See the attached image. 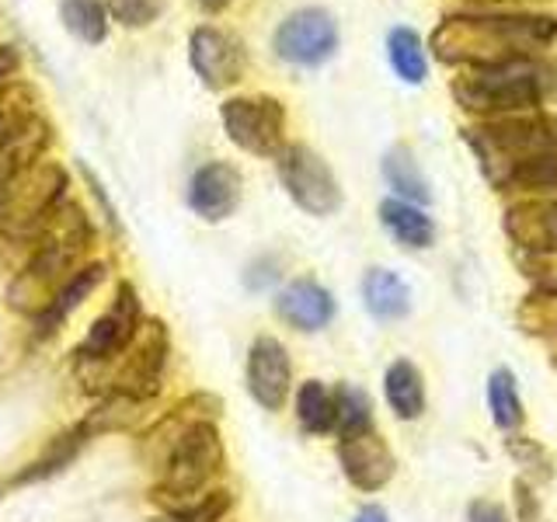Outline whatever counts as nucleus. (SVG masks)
<instances>
[{
  "label": "nucleus",
  "mask_w": 557,
  "mask_h": 522,
  "mask_svg": "<svg viewBox=\"0 0 557 522\" xmlns=\"http://www.w3.org/2000/svg\"><path fill=\"white\" fill-rule=\"evenodd\" d=\"M467 144L502 191H557V119L522 112L470 126Z\"/></svg>",
  "instance_id": "f257e3e1"
},
{
  "label": "nucleus",
  "mask_w": 557,
  "mask_h": 522,
  "mask_svg": "<svg viewBox=\"0 0 557 522\" xmlns=\"http://www.w3.org/2000/svg\"><path fill=\"white\" fill-rule=\"evenodd\" d=\"M557 39L547 14H453L432 32L435 60L453 66H495L533 60Z\"/></svg>",
  "instance_id": "f03ea898"
},
{
  "label": "nucleus",
  "mask_w": 557,
  "mask_h": 522,
  "mask_svg": "<svg viewBox=\"0 0 557 522\" xmlns=\"http://www.w3.org/2000/svg\"><path fill=\"white\" fill-rule=\"evenodd\" d=\"M550 91H554V70L540 60L467 66L453 80V98H457L460 109L492 119L533 112Z\"/></svg>",
  "instance_id": "7ed1b4c3"
},
{
  "label": "nucleus",
  "mask_w": 557,
  "mask_h": 522,
  "mask_svg": "<svg viewBox=\"0 0 557 522\" xmlns=\"http://www.w3.org/2000/svg\"><path fill=\"white\" fill-rule=\"evenodd\" d=\"M220 467H223V443L216 425L191 422L178 432V439H174L168 452L161 484H157V498L185 509V505L202 498L209 481L220 474Z\"/></svg>",
  "instance_id": "20e7f679"
},
{
  "label": "nucleus",
  "mask_w": 557,
  "mask_h": 522,
  "mask_svg": "<svg viewBox=\"0 0 557 522\" xmlns=\"http://www.w3.org/2000/svg\"><path fill=\"white\" fill-rule=\"evenodd\" d=\"M66 171L52 161H32L14 171L0 188V234L28 237L42 226V220L63 202Z\"/></svg>",
  "instance_id": "39448f33"
},
{
  "label": "nucleus",
  "mask_w": 557,
  "mask_h": 522,
  "mask_svg": "<svg viewBox=\"0 0 557 522\" xmlns=\"http://www.w3.org/2000/svg\"><path fill=\"white\" fill-rule=\"evenodd\" d=\"M278 178H283L289 199L310 216H331L342 209V185L335 178V171L324 164L321 153H313L304 144L283 147V153L275 157Z\"/></svg>",
  "instance_id": "423d86ee"
},
{
  "label": "nucleus",
  "mask_w": 557,
  "mask_h": 522,
  "mask_svg": "<svg viewBox=\"0 0 557 522\" xmlns=\"http://www.w3.org/2000/svg\"><path fill=\"white\" fill-rule=\"evenodd\" d=\"M220 119L226 136L255 157H278L286 147V109L269 95L231 98L220 109Z\"/></svg>",
  "instance_id": "0eeeda50"
},
{
  "label": "nucleus",
  "mask_w": 557,
  "mask_h": 522,
  "mask_svg": "<svg viewBox=\"0 0 557 522\" xmlns=\"http://www.w3.org/2000/svg\"><path fill=\"white\" fill-rule=\"evenodd\" d=\"M74 258L77 254L39 244V251H35V258L28 261V269L11 283L8 303L17 313H28V318L39 321L42 313L57 303V296L63 293V286L77 275V272H70V269H74Z\"/></svg>",
  "instance_id": "6e6552de"
},
{
  "label": "nucleus",
  "mask_w": 557,
  "mask_h": 522,
  "mask_svg": "<svg viewBox=\"0 0 557 522\" xmlns=\"http://www.w3.org/2000/svg\"><path fill=\"white\" fill-rule=\"evenodd\" d=\"M275 57L293 66H321L338 49V25L324 8H300L275 28Z\"/></svg>",
  "instance_id": "1a4fd4ad"
},
{
  "label": "nucleus",
  "mask_w": 557,
  "mask_h": 522,
  "mask_svg": "<svg viewBox=\"0 0 557 522\" xmlns=\"http://www.w3.org/2000/svg\"><path fill=\"white\" fill-rule=\"evenodd\" d=\"M119 356H122V370H115L109 376L112 390L119 397L144 400L161 390V370H164V356H168V335L161 324L157 321L139 324L136 338L122 348Z\"/></svg>",
  "instance_id": "9d476101"
},
{
  "label": "nucleus",
  "mask_w": 557,
  "mask_h": 522,
  "mask_svg": "<svg viewBox=\"0 0 557 522\" xmlns=\"http://www.w3.org/2000/svg\"><path fill=\"white\" fill-rule=\"evenodd\" d=\"M188 63L209 91H223V87H231L244 77L248 52H244L240 39H234L231 32L202 25L188 39Z\"/></svg>",
  "instance_id": "9b49d317"
},
{
  "label": "nucleus",
  "mask_w": 557,
  "mask_h": 522,
  "mask_svg": "<svg viewBox=\"0 0 557 522\" xmlns=\"http://www.w3.org/2000/svg\"><path fill=\"white\" fill-rule=\"evenodd\" d=\"M338 460H342L345 477L352 481L359 492H380L397 470V460L387 439H383L373 425L359 432H345L338 443Z\"/></svg>",
  "instance_id": "f8f14e48"
},
{
  "label": "nucleus",
  "mask_w": 557,
  "mask_h": 522,
  "mask_svg": "<svg viewBox=\"0 0 557 522\" xmlns=\"http://www.w3.org/2000/svg\"><path fill=\"white\" fill-rule=\"evenodd\" d=\"M139 331V303L129 286H122L115 303L109 313H101V318L91 324L87 331V338L81 345V359L84 362H112L122 348H126Z\"/></svg>",
  "instance_id": "ddd939ff"
},
{
  "label": "nucleus",
  "mask_w": 557,
  "mask_h": 522,
  "mask_svg": "<svg viewBox=\"0 0 557 522\" xmlns=\"http://www.w3.org/2000/svg\"><path fill=\"white\" fill-rule=\"evenodd\" d=\"M505 234L536 261L557 258V199H527L505 213Z\"/></svg>",
  "instance_id": "4468645a"
},
{
  "label": "nucleus",
  "mask_w": 557,
  "mask_h": 522,
  "mask_svg": "<svg viewBox=\"0 0 557 522\" xmlns=\"http://www.w3.org/2000/svg\"><path fill=\"white\" fill-rule=\"evenodd\" d=\"M240 188L244 182L234 164H223V161L202 164L188 185V206L196 209V216H202L206 223H220L240 206Z\"/></svg>",
  "instance_id": "2eb2a0df"
},
{
  "label": "nucleus",
  "mask_w": 557,
  "mask_h": 522,
  "mask_svg": "<svg viewBox=\"0 0 557 522\" xmlns=\"http://www.w3.org/2000/svg\"><path fill=\"white\" fill-rule=\"evenodd\" d=\"M289 356L275 338H258L248 356V390L261 408L278 411L289 397Z\"/></svg>",
  "instance_id": "dca6fc26"
},
{
  "label": "nucleus",
  "mask_w": 557,
  "mask_h": 522,
  "mask_svg": "<svg viewBox=\"0 0 557 522\" xmlns=\"http://www.w3.org/2000/svg\"><path fill=\"white\" fill-rule=\"evenodd\" d=\"M275 310H278V318L293 324L296 331H321L335 318V300H331V293L324 286L300 278V283H289L278 293Z\"/></svg>",
  "instance_id": "f3484780"
},
{
  "label": "nucleus",
  "mask_w": 557,
  "mask_h": 522,
  "mask_svg": "<svg viewBox=\"0 0 557 522\" xmlns=\"http://www.w3.org/2000/svg\"><path fill=\"white\" fill-rule=\"evenodd\" d=\"M362 300L376 321H400L411 310V289L397 272L370 269L362 278Z\"/></svg>",
  "instance_id": "a211bd4d"
},
{
  "label": "nucleus",
  "mask_w": 557,
  "mask_h": 522,
  "mask_svg": "<svg viewBox=\"0 0 557 522\" xmlns=\"http://www.w3.org/2000/svg\"><path fill=\"white\" fill-rule=\"evenodd\" d=\"M383 394H387V405H391V411L397 418H405V422L422 418V411H425V383H422V373H418L414 362H408V359L391 362L387 376H383Z\"/></svg>",
  "instance_id": "6ab92c4d"
},
{
  "label": "nucleus",
  "mask_w": 557,
  "mask_h": 522,
  "mask_svg": "<svg viewBox=\"0 0 557 522\" xmlns=\"http://www.w3.org/2000/svg\"><path fill=\"white\" fill-rule=\"evenodd\" d=\"M380 220L391 231V237L397 244H405V248L425 251L435 240V223L425 216V209H418L414 202H405V199L380 202Z\"/></svg>",
  "instance_id": "aec40b11"
},
{
  "label": "nucleus",
  "mask_w": 557,
  "mask_h": 522,
  "mask_svg": "<svg viewBox=\"0 0 557 522\" xmlns=\"http://www.w3.org/2000/svg\"><path fill=\"white\" fill-rule=\"evenodd\" d=\"M383 178H387V185H391L405 202L425 206V202L432 199L425 174L418 171V164H414V157H411L408 147H394L387 157H383Z\"/></svg>",
  "instance_id": "412c9836"
},
{
  "label": "nucleus",
  "mask_w": 557,
  "mask_h": 522,
  "mask_svg": "<svg viewBox=\"0 0 557 522\" xmlns=\"http://www.w3.org/2000/svg\"><path fill=\"white\" fill-rule=\"evenodd\" d=\"M101 278H104V265H101V261H95V265L81 269L74 278H70V283L63 286V293L57 296V303H52V307L42 313V318H39V331H42V335H49V331L57 327L60 321H66L70 313H74V310L87 300V296H91V293L98 289Z\"/></svg>",
  "instance_id": "4be33fe9"
},
{
  "label": "nucleus",
  "mask_w": 557,
  "mask_h": 522,
  "mask_svg": "<svg viewBox=\"0 0 557 522\" xmlns=\"http://www.w3.org/2000/svg\"><path fill=\"white\" fill-rule=\"evenodd\" d=\"M46 144H49V129H46L42 119H35L28 129L4 139V144H0V188L8 185V178L14 171H22L25 164L39 161Z\"/></svg>",
  "instance_id": "5701e85b"
},
{
  "label": "nucleus",
  "mask_w": 557,
  "mask_h": 522,
  "mask_svg": "<svg viewBox=\"0 0 557 522\" xmlns=\"http://www.w3.org/2000/svg\"><path fill=\"white\" fill-rule=\"evenodd\" d=\"M387 57H391L394 74L405 84H425L429 60H425L422 39H418L414 28H394L387 35Z\"/></svg>",
  "instance_id": "b1692460"
},
{
  "label": "nucleus",
  "mask_w": 557,
  "mask_h": 522,
  "mask_svg": "<svg viewBox=\"0 0 557 522\" xmlns=\"http://www.w3.org/2000/svg\"><path fill=\"white\" fill-rule=\"evenodd\" d=\"M35 101L39 98H35L28 84H0V144L28 129L32 122L39 119Z\"/></svg>",
  "instance_id": "393cba45"
},
{
  "label": "nucleus",
  "mask_w": 557,
  "mask_h": 522,
  "mask_svg": "<svg viewBox=\"0 0 557 522\" xmlns=\"http://www.w3.org/2000/svg\"><path fill=\"white\" fill-rule=\"evenodd\" d=\"M296 418H300L304 432L310 435H324L335 428V394H331L324 383L307 380L300 394H296Z\"/></svg>",
  "instance_id": "a878e982"
},
{
  "label": "nucleus",
  "mask_w": 557,
  "mask_h": 522,
  "mask_svg": "<svg viewBox=\"0 0 557 522\" xmlns=\"http://www.w3.org/2000/svg\"><path fill=\"white\" fill-rule=\"evenodd\" d=\"M60 14H63V25L87 46H98L104 42V35H109L104 0H60Z\"/></svg>",
  "instance_id": "bb28decb"
},
{
  "label": "nucleus",
  "mask_w": 557,
  "mask_h": 522,
  "mask_svg": "<svg viewBox=\"0 0 557 522\" xmlns=\"http://www.w3.org/2000/svg\"><path fill=\"white\" fill-rule=\"evenodd\" d=\"M487 408L498 428H516L522 422V400L509 370H495L487 376Z\"/></svg>",
  "instance_id": "cd10ccee"
},
{
  "label": "nucleus",
  "mask_w": 557,
  "mask_h": 522,
  "mask_svg": "<svg viewBox=\"0 0 557 522\" xmlns=\"http://www.w3.org/2000/svg\"><path fill=\"white\" fill-rule=\"evenodd\" d=\"M373 425V408L370 397H366L359 387H338L335 394V428L345 432H359Z\"/></svg>",
  "instance_id": "c85d7f7f"
},
{
  "label": "nucleus",
  "mask_w": 557,
  "mask_h": 522,
  "mask_svg": "<svg viewBox=\"0 0 557 522\" xmlns=\"http://www.w3.org/2000/svg\"><path fill=\"white\" fill-rule=\"evenodd\" d=\"M164 4L168 0H104V11L126 28H147L164 14Z\"/></svg>",
  "instance_id": "c756f323"
},
{
  "label": "nucleus",
  "mask_w": 557,
  "mask_h": 522,
  "mask_svg": "<svg viewBox=\"0 0 557 522\" xmlns=\"http://www.w3.org/2000/svg\"><path fill=\"white\" fill-rule=\"evenodd\" d=\"M226 509H231V495L209 492L199 501L185 505V509H174V515H168V522H220Z\"/></svg>",
  "instance_id": "7c9ffc66"
},
{
  "label": "nucleus",
  "mask_w": 557,
  "mask_h": 522,
  "mask_svg": "<svg viewBox=\"0 0 557 522\" xmlns=\"http://www.w3.org/2000/svg\"><path fill=\"white\" fill-rule=\"evenodd\" d=\"M509 452H512L519 463L540 470V474H550V463L544 460V452H540L530 439H509Z\"/></svg>",
  "instance_id": "2f4dec72"
},
{
  "label": "nucleus",
  "mask_w": 557,
  "mask_h": 522,
  "mask_svg": "<svg viewBox=\"0 0 557 522\" xmlns=\"http://www.w3.org/2000/svg\"><path fill=\"white\" fill-rule=\"evenodd\" d=\"M467 522H509V515H505V509H502L498 501H492V498H478V501H470Z\"/></svg>",
  "instance_id": "473e14b6"
},
{
  "label": "nucleus",
  "mask_w": 557,
  "mask_h": 522,
  "mask_svg": "<svg viewBox=\"0 0 557 522\" xmlns=\"http://www.w3.org/2000/svg\"><path fill=\"white\" fill-rule=\"evenodd\" d=\"M516 505H519V519L522 522H533L536 519V501H533L530 487L522 484V481H516Z\"/></svg>",
  "instance_id": "72a5a7b5"
},
{
  "label": "nucleus",
  "mask_w": 557,
  "mask_h": 522,
  "mask_svg": "<svg viewBox=\"0 0 557 522\" xmlns=\"http://www.w3.org/2000/svg\"><path fill=\"white\" fill-rule=\"evenodd\" d=\"M356 522H387V512H383L380 505H366V509L356 515Z\"/></svg>",
  "instance_id": "f704fd0d"
},
{
  "label": "nucleus",
  "mask_w": 557,
  "mask_h": 522,
  "mask_svg": "<svg viewBox=\"0 0 557 522\" xmlns=\"http://www.w3.org/2000/svg\"><path fill=\"white\" fill-rule=\"evenodd\" d=\"M196 4L202 8V11H209V14H216V11H223L231 0H196Z\"/></svg>",
  "instance_id": "c9c22d12"
},
{
  "label": "nucleus",
  "mask_w": 557,
  "mask_h": 522,
  "mask_svg": "<svg viewBox=\"0 0 557 522\" xmlns=\"http://www.w3.org/2000/svg\"><path fill=\"white\" fill-rule=\"evenodd\" d=\"M550 324V338H554V359H557V321H547Z\"/></svg>",
  "instance_id": "e433bc0d"
}]
</instances>
